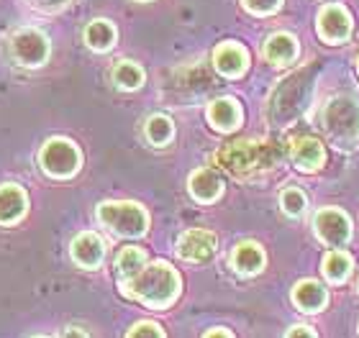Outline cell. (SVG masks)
I'll return each instance as SVG.
<instances>
[{
  "label": "cell",
  "mask_w": 359,
  "mask_h": 338,
  "mask_svg": "<svg viewBox=\"0 0 359 338\" xmlns=\"http://www.w3.org/2000/svg\"><path fill=\"white\" fill-rule=\"evenodd\" d=\"M318 72H321L318 64H306L277 85V90L269 98V120L277 128H287L308 111L318 83Z\"/></svg>",
  "instance_id": "cell-1"
},
{
  "label": "cell",
  "mask_w": 359,
  "mask_h": 338,
  "mask_svg": "<svg viewBox=\"0 0 359 338\" xmlns=\"http://www.w3.org/2000/svg\"><path fill=\"white\" fill-rule=\"evenodd\" d=\"M180 274L175 272L172 264L167 262H154V264H144L142 269L136 272L134 277H128L126 282H121V290L123 295L134 297V300L144 302L154 310L170 308L180 295Z\"/></svg>",
  "instance_id": "cell-2"
},
{
  "label": "cell",
  "mask_w": 359,
  "mask_h": 338,
  "mask_svg": "<svg viewBox=\"0 0 359 338\" xmlns=\"http://www.w3.org/2000/svg\"><path fill=\"white\" fill-rule=\"evenodd\" d=\"M213 159L233 177H252L264 169H275L283 159V151L272 141H233L221 146Z\"/></svg>",
  "instance_id": "cell-3"
},
{
  "label": "cell",
  "mask_w": 359,
  "mask_h": 338,
  "mask_svg": "<svg viewBox=\"0 0 359 338\" xmlns=\"http://www.w3.org/2000/svg\"><path fill=\"white\" fill-rule=\"evenodd\" d=\"M323 134L337 149L352 151L359 143V100L352 95H334L321 113Z\"/></svg>",
  "instance_id": "cell-4"
},
{
  "label": "cell",
  "mask_w": 359,
  "mask_h": 338,
  "mask_svg": "<svg viewBox=\"0 0 359 338\" xmlns=\"http://www.w3.org/2000/svg\"><path fill=\"white\" fill-rule=\"evenodd\" d=\"M97 220L116 236L139 239L149 228V213L139 203H103L97 205Z\"/></svg>",
  "instance_id": "cell-5"
},
{
  "label": "cell",
  "mask_w": 359,
  "mask_h": 338,
  "mask_svg": "<svg viewBox=\"0 0 359 338\" xmlns=\"http://www.w3.org/2000/svg\"><path fill=\"white\" fill-rule=\"evenodd\" d=\"M49 52H52L49 38L39 29H18L8 36V57L13 59V64L23 69L44 67Z\"/></svg>",
  "instance_id": "cell-6"
},
{
  "label": "cell",
  "mask_w": 359,
  "mask_h": 338,
  "mask_svg": "<svg viewBox=\"0 0 359 338\" xmlns=\"http://www.w3.org/2000/svg\"><path fill=\"white\" fill-rule=\"evenodd\" d=\"M39 164L54 180H67L77 174L83 164V154L69 139H49L39 151Z\"/></svg>",
  "instance_id": "cell-7"
},
{
  "label": "cell",
  "mask_w": 359,
  "mask_h": 338,
  "mask_svg": "<svg viewBox=\"0 0 359 338\" xmlns=\"http://www.w3.org/2000/svg\"><path fill=\"white\" fill-rule=\"evenodd\" d=\"M316 31H318V38L323 44H346L354 31L352 13L341 3H326L316 15Z\"/></svg>",
  "instance_id": "cell-8"
},
{
  "label": "cell",
  "mask_w": 359,
  "mask_h": 338,
  "mask_svg": "<svg viewBox=\"0 0 359 338\" xmlns=\"http://www.w3.org/2000/svg\"><path fill=\"white\" fill-rule=\"evenodd\" d=\"M316 236L331 248H341L352 239V220L339 208H321L313 218Z\"/></svg>",
  "instance_id": "cell-9"
},
{
  "label": "cell",
  "mask_w": 359,
  "mask_h": 338,
  "mask_svg": "<svg viewBox=\"0 0 359 338\" xmlns=\"http://www.w3.org/2000/svg\"><path fill=\"white\" fill-rule=\"evenodd\" d=\"M216 233L205 231V228H190L177 239V256L182 262H208L216 254Z\"/></svg>",
  "instance_id": "cell-10"
},
{
  "label": "cell",
  "mask_w": 359,
  "mask_h": 338,
  "mask_svg": "<svg viewBox=\"0 0 359 338\" xmlns=\"http://www.w3.org/2000/svg\"><path fill=\"white\" fill-rule=\"evenodd\" d=\"M213 67L226 80H239L249 69V52L236 41H224L213 49Z\"/></svg>",
  "instance_id": "cell-11"
},
{
  "label": "cell",
  "mask_w": 359,
  "mask_h": 338,
  "mask_svg": "<svg viewBox=\"0 0 359 338\" xmlns=\"http://www.w3.org/2000/svg\"><path fill=\"white\" fill-rule=\"evenodd\" d=\"M290 159L300 172H318L326 164V149L313 136H295L290 141Z\"/></svg>",
  "instance_id": "cell-12"
},
{
  "label": "cell",
  "mask_w": 359,
  "mask_h": 338,
  "mask_svg": "<svg viewBox=\"0 0 359 338\" xmlns=\"http://www.w3.org/2000/svg\"><path fill=\"white\" fill-rule=\"evenodd\" d=\"M69 254H72L75 264H80L83 269H97L105 259V244L97 233L85 231V233H80V236L72 239Z\"/></svg>",
  "instance_id": "cell-13"
},
{
  "label": "cell",
  "mask_w": 359,
  "mask_h": 338,
  "mask_svg": "<svg viewBox=\"0 0 359 338\" xmlns=\"http://www.w3.org/2000/svg\"><path fill=\"white\" fill-rule=\"evenodd\" d=\"M262 54H264V59H267L269 64H275V67H290L300 54L298 38L292 36V34H287V31H277V34H272V36L264 41Z\"/></svg>",
  "instance_id": "cell-14"
},
{
  "label": "cell",
  "mask_w": 359,
  "mask_h": 338,
  "mask_svg": "<svg viewBox=\"0 0 359 338\" xmlns=\"http://www.w3.org/2000/svg\"><path fill=\"white\" fill-rule=\"evenodd\" d=\"M208 115V123L221 134H231L241 126L244 120V113H241V106L236 98H216L205 111Z\"/></svg>",
  "instance_id": "cell-15"
},
{
  "label": "cell",
  "mask_w": 359,
  "mask_h": 338,
  "mask_svg": "<svg viewBox=\"0 0 359 338\" xmlns=\"http://www.w3.org/2000/svg\"><path fill=\"white\" fill-rule=\"evenodd\" d=\"M187 190H190V195L203 205H210L216 203L221 192H224V180L218 177L216 169H208V167H201V169H195L190 174V180H187Z\"/></svg>",
  "instance_id": "cell-16"
},
{
  "label": "cell",
  "mask_w": 359,
  "mask_h": 338,
  "mask_svg": "<svg viewBox=\"0 0 359 338\" xmlns=\"http://www.w3.org/2000/svg\"><path fill=\"white\" fill-rule=\"evenodd\" d=\"M29 197L18 185H0V225H13L26 216Z\"/></svg>",
  "instance_id": "cell-17"
},
{
  "label": "cell",
  "mask_w": 359,
  "mask_h": 338,
  "mask_svg": "<svg viewBox=\"0 0 359 338\" xmlns=\"http://www.w3.org/2000/svg\"><path fill=\"white\" fill-rule=\"evenodd\" d=\"M292 302L298 305L303 313H321L329 302L326 287L316 279H300L298 285L292 287Z\"/></svg>",
  "instance_id": "cell-18"
},
{
  "label": "cell",
  "mask_w": 359,
  "mask_h": 338,
  "mask_svg": "<svg viewBox=\"0 0 359 338\" xmlns=\"http://www.w3.org/2000/svg\"><path fill=\"white\" fill-rule=\"evenodd\" d=\"M264 264H267V256L257 241H241L239 246L233 248L231 267L239 274H259L264 269Z\"/></svg>",
  "instance_id": "cell-19"
},
{
  "label": "cell",
  "mask_w": 359,
  "mask_h": 338,
  "mask_svg": "<svg viewBox=\"0 0 359 338\" xmlns=\"http://www.w3.org/2000/svg\"><path fill=\"white\" fill-rule=\"evenodd\" d=\"M85 44L93 49V52H111L113 46H116V38H118V31L113 26L111 21H105V18H95V21H90L85 26Z\"/></svg>",
  "instance_id": "cell-20"
},
{
  "label": "cell",
  "mask_w": 359,
  "mask_h": 338,
  "mask_svg": "<svg viewBox=\"0 0 359 338\" xmlns=\"http://www.w3.org/2000/svg\"><path fill=\"white\" fill-rule=\"evenodd\" d=\"M352 269H354V259L346 254V251H341V248H331L321 262L323 277L329 279L331 285H341V282H346L349 274H352Z\"/></svg>",
  "instance_id": "cell-21"
},
{
  "label": "cell",
  "mask_w": 359,
  "mask_h": 338,
  "mask_svg": "<svg viewBox=\"0 0 359 338\" xmlns=\"http://www.w3.org/2000/svg\"><path fill=\"white\" fill-rule=\"evenodd\" d=\"M111 80L118 90H139V87L144 85V80H147V75H144V69L139 67L136 62L121 59L113 64Z\"/></svg>",
  "instance_id": "cell-22"
},
{
  "label": "cell",
  "mask_w": 359,
  "mask_h": 338,
  "mask_svg": "<svg viewBox=\"0 0 359 338\" xmlns=\"http://www.w3.org/2000/svg\"><path fill=\"white\" fill-rule=\"evenodd\" d=\"M144 264H147V254H144V248L123 246L118 254H116V274H118V282H126L128 277H134Z\"/></svg>",
  "instance_id": "cell-23"
},
{
  "label": "cell",
  "mask_w": 359,
  "mask_h": 338,
  "mask_svg": "<svg viewBox=\"0 0 359 338\" xmlns=\"http://www.w3.org/2000/svg\"><path fill=\"white\" fill-rule=\"evenodd\" d=\"M144 134H147V141H149L151 146H167V143L175 139L172 118H167L162 113L151 115V118L147 120V126H144Z\"/></svg>",
  "instance_id": "cell-24"
},
{
  "label": "cell",
  "mask_w": 359,
  "mask_h": 338,
  "mask_svg": "<svg viewBox=\"0 0 359 338\" xmlns=\"http://www.w3.org/2000/svg\"><path fill=\"white\" fill-rule=\"evenodd\" d=\"M280 208H283L285 216H290V218H298V216H303L308 208V197L306 192L300 188H285L283 192H280Z\"/></svg>",
  "instance_id": "cell-25"
},
{
  "label": "cell",
  "mask_w": 359,
  "mask_h": 338,
  "mask_svg": "<svg viewBox=\"0 0 359 338\" xmlns=\"http://www.w3.org/2000/svg\"><path fill=\"white\" fill-rule=\"evenodd\" d=\"M241 6H244V10H247V13L264 18V15L277 13V10L283 8V0H241Z\"/></svg>",
  "instance_id": "cell-26"
},
{
  "label": "cell",
  "mask_w": 359,
  "mask_h": 338,
  "mask_svg": "<svg viewBox=\"0 0 359 338\" xmlns=\"http://www.w3.org/2000/svg\"><path fill=\"white\" fill-rule=\"evenodd\" d=\"M126 338H165V331L151 321H142L126 333Z\"/></svg>",
  "instance_id": "cell-27"
},
{
  "label": "cell",
  "mask_w": 359,
  "mask_h": 338,
  "mask_svg": "<svg viewBox=\"0 0 359 338\" xmlns=\"http://www.w3.org/2000/svg\"><path fill=\"white\" fill-rule=\"evenodd\" d=\"M26 3L39 13H60V10L67 8L69 0H26Z\"/></svg>",
  "instance_id": "cell-28"
},
{
  "label": "cell",
  "mask_w": 359,
  "mask_h": 338,
  "mask_svg": "<svg viewBox=\"0 0 359 338\" xmlns=\"http://www.w3.org/2000/svg\"><path fill=\"white\" fill-rule=\"evenodd\" d=\"M285 338H316V333L308 325H292L290 331L285 333Z\"/></svg>",
  "instance_id": "cell-29"
},
{
  "label": "cell",
  "mask_w": 359,
  "mask_h": 338,
  "mask_svg": "<svg viewBox=\"0 0 359 338\" xmlns=\"http://www.w3.org/2000/svg\"><path fill=\"white\" fill-rule=\"evenodd\" d=\"M203 338H233V336L226 328H213V331H208Z\"/></svg>",
  "instance_id": "cell-30"
},
{
  "label": "cell",
  "mask_w": 359,
  "mask_h": 338,
  "mask_svg": "<svg viewBox=\"0 0 359 338\" xmlns=\"http://www.w3.org/2000/svg\"><path fill=\"white\" fill-rule=\"evenodd\" d=\"M65 338H88V333L80 331V328H67V331H65Z\"/></svg>",
  "instance_id": "cell-31"
},
{
  "label": "cell",
  "mask_w": 359,
  "mask_h": 338,
  "mask_svg": "<svg viewBox=\"0 0 359 338\" xmlns=\"http://www.w3.org/2000/svg\"><path fill=\"white\" fill-rule=\"evenodd\" d=\"M357 75H359V57H357Z\"/></svg>",
  "instance_id": "cell-32"
},
{
  "label": "cell",
  "mask_w": 359,
  "mask_h": 338,
  "mask_svg": "<svg viewBox=\"0 0 359 338\" xmlns=\"http://www.w3.org/2000/svg\"><path fill=\"white\" fill-rule=\"evenodd\" d=\"M34 338H49V336H34Z\"/></svg>",
  "instance_id": "cell-33"
},
{
  "label": "cell",
  "mask_w": 359,
  "mask_h": 338,
  "mask_svg": "<svg viewBox=\"0 0 359 338\" xmlns=\"http://www.w3.org/2000/svg\"><path fill=\"white\" fill-rule=\"evenodd\" d=\"M139 3H149V0H139Z\"/></svg>",
  "instance_id": "cell-34"
}]
</instances>
